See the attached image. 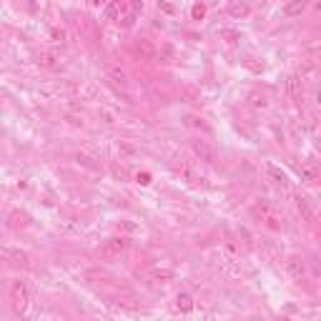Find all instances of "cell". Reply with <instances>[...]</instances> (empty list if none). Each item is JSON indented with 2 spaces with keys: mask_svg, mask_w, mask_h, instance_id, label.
<instances>
[{
  "mask_svg": "<svg viewBox=\"0 0 321 321\" xmlns=\"http://www.w3.org/2000/svg\"><path fill=\"white\" fill-rule=\"evenodd\" d=\"M10 301H13L16 314H23L26 311V306L30 301V294H28V286L23 281H13V286H10Z\"/></svg>",
  "mask_w": 321,
  "mask_h": 321,
  "instance_id": "obj_1",
  "label": "cell"
},
{
  "mask_svg": "<svg viewBox=\"0 0 321 321\" xmlns=\"http://www.w3.org/2000/svg\"><path fill=\"white\" fill-rule=\"evenodd\" d=\"M126 248H128V241H126L123 236H113V238H108V241L100 246V256H103V258H118Z\"/></svg>",
  "mask_w": 321,
  "mask_h": 321,
  "instance_id": "obj_2",
  "label": "cell"
},
{
  "mask_svg": "<svg viewBox=\"0 0 321 321\" xmlns=\"http://www.w3.org/2000/svg\"><path fill=\"white\" fill-rule=\"evenodd\" d=\"M286 271L294 281H306V261L301 256H288L286 258Z\"/></svg>",
  "mask_w": 321,
  "mask_h": 321,
  "instance_id": "obj_3",
  "label": "cell"
},
{
  "mask_svg": "<svg viewBox=\"0 0 321 321\" xmlns=\"http://www.w3.org/2000/svg\"><path fill=\"white\" fill-rule=\"evenodd\" d=\"M191 150H194L201 160H206V164H214V160H216V150L211 148L208 140H201V138L191 140Z\"/></svg>",
  "mask_w": 321,
  "mask_h": 321,
  "instance_id": "obj_4",
  "label": "cell"
},
{
  "mask_svg": "<svg viewBox=\"0 0 321 321\" xmlns=\"http://www.w3.org/2000/svg\"><path fill=\"white\" fill-rule=\"evenodd\" d=\"M0 261H8V264H28V254L20 251V248L0 246Z\"/></svg>",
  "mask_w": 321,
  "mask_h": 321,
  "instance_id": "obj_5",
  "label": "cell"
},
{
  "mask_svg": "<svg viewBox=\"0 0 321 321\" xmlns=\"http://www.w3.org/2000/svg\"><path fill=\"white\" fill-rule=\"evenodd\" d=\"M306 8H308V0H288L284 6V16L286 18H298V16L306 13Z\"/></svg>",
  "mask_w": 321,
  "mask_h": 321,
  "instance_id": "obj_6",
  "label": "cell"
},
{
  "mask_svg": "<svg viewBox=\"0 0 321 321\" xmlns=\"http://www.w3.org/2000/svg\"><path fill=\"white\" fill-rule=\"evenodd\" d=\"M296 208H298V214H301V218H304V221H308V224H314V218H316V214H314V208L308 206V201H306L304 196H296Z\"/></svg>",
  "mask_w": 321,
  "mask_h": 321,
  "instance_id": "obj_7",
  "label": "cell"
},
{
  "mask_svg": "<svg viewBox=\"0 0 321 321\" xmlns=\"http://www.w3.org/2000/svg\"><path fill=\"white\" fill-rule=\"evenodd\" d=\"M136 53L140 56V60H153V58H156V48H153L150 40H138Z\"/></svg>",
  "mask_w": 321,
  "mask_h": 321,
  "instance_id": "obj_8",
  "label": "cell"
},
{
  "mask_svg": "<svg viewBox=\"0 0 321 321\" xmlns=\"http://www.w3.org/2000/svg\"><path fill=\"white\" fill-rule=\"evenodd\" d=\"M38 63H40L43 68H48V70H58V68H60L58 56H56V53H48V50H43V53L38 56Z\"/></svg>",
  "mask_w": 321,
  "mask_h": 321,
  "instance_id": "obj_9",
  "label": "cell"
},
{
  "mask_svg": "<svg viewBox=\"0 0 321 321\" xmlns=\"http://www.w3.org/2000/svg\"><path fill=\"white\" fill-rule=\"evenodd\" d=\"M176 308H178L181 314H191V311H194V296L186 294V291H181V294L176 296Z\"/></svg>",
  "mask_w": 321,
  "mask_h": 321,
  "instance_id": "obj_10",
  "label": "cell"
},
{
  "mask_svg": "<svg viewBox=\"0 0 321 321\" xmlns=\"http://www.w3.org/2000/svg\"><path fill=\"white\" fill-rule=\"evenodd\" d=\"M123 6H126V0H113V3H108V8H106V20H118Z\"/></svg>",
  "mask_w": 321,
  "mask_h": 321,
  "instance_id": "obj_11",
  "label": "cell"
},
{
  "mask_svg": "<svg viewBox=\"0 0 321 321\" xmlns=\"http://www.w3.org/2000/svg\"><path fill=\"white\" fill-rule=\"evenodd\" d=\"M301 181H306V184H314L316 178H318V171H316V166H311V164H301Z\"/></svg>",
  "mask_w": 321,
  "mask_h": 321,
  "instance_id": "obj_12",
  "label": "cell"
},
{
  "mask_svg": "<svg viewBox=\"0 0 321 321\" xmlns=\"http://www.w3.org/2000/svg\"><path fill=\"white\" fill-rule=\"evenodd\" d=\"M30 224V216L26 211H10V226L18 228V226H28Z\"/></svg>",
  "mask_w": 321,
  "mask_h": 321,
  "instance_id": "obj_13",
  "label": "cell"
},
{
  "mask_svg": "<svg viewBox=\"0 0 321 321\" xmlns=\"http://www.w3.org/2000/svg\"><path fill=\"white\" fill-rule=\"evenodd\" d=\"M150 276H153L156 281H160V284H168V281L176 278V271H171V268H156Z\"/></svg>",
  "mask_w": 321,
  "mask_h": 321,
  "instance_id": "obj_14",
  "label": "cell"
},
{
  "mask_svg": "<svg viewBox=\"0 0 321 321\" xmlns=\"http://www.w3.org/2000/svg\"><path fill=\"white\" fill-rule=\"evenodd\" d=\"M221 38H224L228 46H236V43L241 40V33H238L236 28H221Z\"/></svg>",
  "mask_w": 321,
  "mask_h": 321,
  "instance_id": "obj_15",
  "label": "cell"
},
{
  "mask_svg": "<svg viewBox=\"0 0 321 321\" xmlns=\"http://www.w3.org/2000/svg\"><path fill=\"white\" fill-rule=\"evenodd\" d=\"M266 174H268L276 184H281V186H286V184H288V176H286L281 168H276V166H266Z\"/></svg>",
  "mask_w": 321,
  "mask_h": 321,
  "instance_id": "obj_16",
  "label": "cell"
},
{
  "mask_svg": "<svg viewBox=\"0 0 321 321\" xmlns=\"http://www.w3.org/2000/svg\"><path fill=\"white\" fill-rule=\"evenodd\" d=\"M228 13H231L234 18H248V13H251V8H248L246 3H234V6L228 8Z\"/></svg>",
  "mask_w": 321,
  "mask_h": 321,
  "instance_id": "obj_17",
  "label": "cell"
},
{
  "mask_svg": "<svg viewBox=\"0 0 321 321\" xmlns=\"http://www.w3.org/2000/svg\"><path fill=\"white\" fill-rule=\"evenodd\" d=\"M191 18H194V20H204V18H206V6H204V3H196V6L191 8Z\"/></svg>",
  "mask_w": 321,
  "mask_h": 321,
  "instance_id": "obj_18",
  "label": "cell"
},
{
  "mask_svg": "<svg viewBox=\"0 0 321 321\" xmlns=\"http://www.w3.org/2000/svg\"><path fill=\"white\" fill-rule=\"evenodd\" d=\"M266 226H268L271 231H281V224H278L276 216H266Z\"/></svg>",
  "mask_w": 321,
  "mask_h": 321,
  "instance_id": "obj_19",
  "label": "cell"
},
{
  "mask_svg": "<svg viewBox=\"0 0 321 321\" xmlns=\"http://www.w3.org/2000/svg\"><path fill=\"white\" fill-rule=\"evenodd\" d=\"M136 184L148 186V184H150V174H136Z\"/></svg>",
  "mask_w": 321,
  "mask_h": 321,
  "instance_id": "obj_20",
  "label": "cell"
},
{
  "mask_svg": "<svg viewBox=\"0 0 321 321\" xmlns=\"http://www.w3.org/2000/svg\"><path fill=\"white\" fill-rule=\"evenodd\" d=\"M251 98H254V106H261V108L266 106V96H264V93H254Z\"/></svg>",
  "mask_w": 321,
  "mask_h": 321,
  "instance_id": "obj_21",
  "label": "cell"
},
{
  "mask_svg": "<svg viewBox=\"0 0 321 321\" xmlns=\"http://www.w3.org/2000/svg\"><path fill=\"white\" fill-rule=\"evenodd\" d=\"M88 6L90 8H100V6H106V0H88Z\"/></svg>",
  "mask_w": 321,
  "mask_h": 321,
  "instance_id": "obj_22",
  "label": "cell"
},
{
  "mask_svg": "<svg viewBox=\"0 0 321 321\" xmlns=\"http://www.w3.org/2000/svg\"><path fill=\"white\" fill-rule=\"evenodd\" d=\"M50 36H53L56 40H63V38H66V36H63V30H56V28L50 30Z\"/></svg>",
  "mask_w": 321,
  "mask_h": 321,
  "instance_id": "obj_23",
  "label": "cell"
},
{
  "mask_svg": "<svg viewBox=\"0 0 321 321\" xmlns=\"http://www.w3.org/2000/svg\"><path fill=\"white\" fill-rule=\"evenodd\" d=\"M158 8L166 10V13H174V6H168V3H158Z\"/></svg>",
  "mask_w": 321,
  "mask_h": 321,
  "instance_id": "obj_24",
  "label": "cell"
},
{
  "mask_svg": "<svg viewBox=\"0 0 321 321\" xmlns=\"http://www.w3.org/2000/svg\"><path fill=\"white\" fill-rule=\"evenodd\" d=\"M0 236H3V231H0Z\"/></svg>",
  "mask_w": 321,
  "mask_h": 321,
  "instance_id": "obj_25",
  "label": "cell"
}]
</instances>
